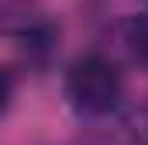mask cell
Returning <instances> with one entry per match:
<instances>
[{"label":"cell","mask_w":148,"mask_h":145,"mask_svg":"<svg viewBox=\"0 0 148 145\" xmlns=\"http://www.w3.org/2000/svg\"><path fill=\"white\" fill-rule=\"evenodd\" d=\"M62 97L76 117H110L124 104V72L103 52H79L62 72Z\"/></svg>","instance_id":"cell-1"},{"label":"cell","mask_w":148,"mask_h":145,"mask_svg":"<svg viewBox=\"0 0 148 145\" xmlns=\"http://www.w3.org/2000/svg\"><path fill=\"white\" fill-rule=\"evenodd\" d=\"M121 38H124V45H127L131 59H134L141 69H148V7L134 10V14L124 21Z\"/></svg>","instance_id":"cell-2"},{"label":"cell","mask_w":148,"mask_h":145,"mask_svg":"<svg viewBox=\"0 0 148 145\" xmlns=\"http://www.w3.org/2000/svg\"><path fill=\"white\" fill-rule=\"evenodd\" d=\"M127 135H131V145H148V100L127 114Z\"/></svg>","instance_id":"cell-3"},{"label":"cell","mask_w":148,"mask_h":145,"mask_svg":"<svg viewBox=\"0 0 148 145\" xmlns=\"http://www.w3.org/2000/svg\"><path fill=\"white\" fill-rule=\"evenodd\" d=\"M10 100H14V79L7 69H0V114L10 107Z\"/></svg>","instance_id":"cell-4"}]
</instances>
